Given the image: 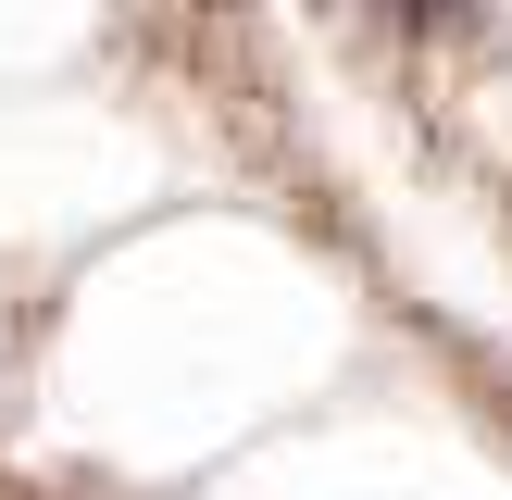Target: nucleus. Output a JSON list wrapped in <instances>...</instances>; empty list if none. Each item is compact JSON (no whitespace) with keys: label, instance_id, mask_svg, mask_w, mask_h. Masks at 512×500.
<instances>
[]
</instances>
